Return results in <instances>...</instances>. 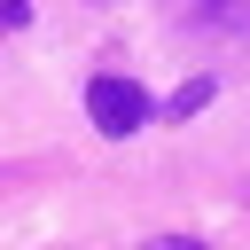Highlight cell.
<instances>
[{
    "label": "cell",
    "mask_w": 250,
    "mask_h": 250,
    "mask_svg": "<svg viewBox=\"0 0 250 250\" xmlns=\"http://www.w3.org/2000/svg\"><path fill=\"white\" fill-rule=\"evenodd\" d=\"M86 117H94L109 141H125V133L148 125V94H141L133 78H94V86H86Z\"/></svg>",
    "instance_id": "1"
},
{
    "label": "cell",
    "mask_w": 250,
    "mask_h": 250,
    "mask_svg": "<svg viewBox=\"0 0 250 250\" xmlns=\"http://www.w3.org/2000/svg\"><path fill=\"white\" fill-rule=\"evenodd\" d=\"M188 31H203V39H250V0H195Z\"/></svg>",
    "instance_id": "2"
},
{
    "label": "cell",
    "mask_w": 250,
    "mask_h": 250,
    "mask_svg": "<svg viewBox=\"0 0 250 250\" xmlns=\"http://www.w3.org/2000/svg\"><path fill=\"white\" fill-rule=\"evenodd\" d=\"M203 102H211V78H188V86L172 94V109H164V117H195Z\"/></svg>",
    "instance_id": "3"
},
{
    "label": "cell",
    "mask_w": 250,
    "mask_h": 250,
    "mask_svg": "<svg viewBox=\"0 0 250 250\" xmlns=\"http://www.w3.org/2000/svg\"><path fill=\"white\" fill-rule=\"evenodd\" d=\"M141 250H203V242H195V234H148Z\"/></svg>",
    "instance_id": "4"
},
{
    "label": "cell",
    "mask_w": 250,
    "mask_h": 250,
    "mask_svg": "<svg viewBox=\"0 0 250 250\" xmlns=\"http://www.w3.org/2000/svg\"><path fill=\"white\" fill-rule=\"evenodd\" d=\"M23 16H31L23 0H0V23H23Z\"/></svg>",
    "instance_id": "5"
}]
</instances>
